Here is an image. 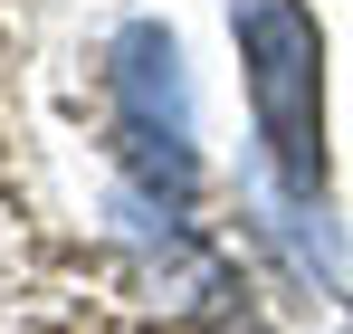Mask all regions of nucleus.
<instances>
[{
  "instance_id": "nucleus-2",
  "label": "nucleus",
  "mask_w": 353,
  "mask_h": 334,
  "mask_svg": "<svg viewBox=\"0 0 353 334\" xmlns=\"http://www.w3.org/2000/svg\"><path fill=\"white\" fill-rule=\"evenodd\" d=\"M105 106H115V163L134 191L181 201L201 191V106H191V67L163 19H124L105 39Z\"/></svg>"
},
{
  "instance_id": "nucleus-1",
  "label": "nucleus",
  "mask_w": 353,
  "mask_h": 334,
  "mask_svg": "<svg viewBox=\"0 0 353 334\" xmlns=\"http://www.w3.org/2000/svg\"><path fill=\"white\" fill-rule=\"evenodd\" d=\"M230 39L248 67V115L268 181L296 201H325V29L305 0H230Z\"/></svg>"
}]
</instances>
